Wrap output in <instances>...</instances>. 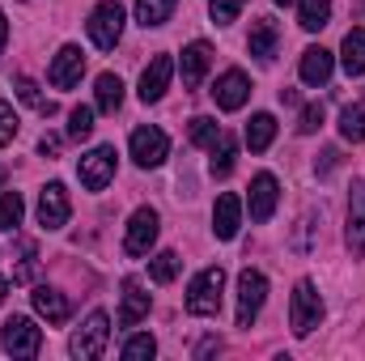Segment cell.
<instances>
[{
    "instance_id": "cell-1",
    "label": "cell",
    "mask_w": 365,
    "mask_h": 361,
    "mask_svg": "<svg viewBox=\"0 0 365 361\" xmlns=\"http://www.w3.org/2000/svg\"><path fill=\"white\" fill-rule=\"evenodd\" d=\"M323 315H327V306H323V298H319V289H314V280H297L293 285V298H289V327H293V336L297 340H306L319 323H323Z\"/></svg>"
},
{
    "instance_id": "cell-2",
    "label": "cell",
    "mask_w": 365,
    "mask_h": 361,
    "mask_svg": "<svg viewBox=\"0 0 365 361\" xmlns=\"http://www.w3.org/2000/svg\"><path fill=\"white\" fill-rule=\"evenodd\" d=\"M221 289H225V268H221V264L195 272L191 285H187V315H195V319L217 315V310H221Z\"/></svg>"
},
{
    "instance_id": "cell-3",
    "label": "cell",
    "mask_w": 365,
    "mask_h": 361,
    "mask_svg": "<svg viewBox=\"0 0 365 361\" xmlns=\"http://www.w3.org/2000/svg\"><path fill=\"white\" fill-rule=\"evenodd\" d=\"M106 340H110V315L106 310H93L90 319L73 332V340H68V353L81 361H93L106 353Z\"/></svg>"
},
{
    "instance_id": "cell-4",
    "label": "cell",
    "mask_w": 365,
    "mask_h": 361,
    "mask_svg": "<svg viewBox=\"0 0 365 361\" xmlns=\"http://www.w3.org/2000/svg\"><path fill=\"white\" fill-rule=\"evenodd\" d=\"M0 345H4L9 357H38V349H43V327H38L34 319H26V315H13V319L4 323V332H0Z\"/></svg>"
},
{
    "instance_id": "cell-5",
    "label": "cell",
    "mask_w": 365,
    "mask_h": 361,
    "mask_svg": "<svg viewBox=\"0 0 365 361\" xmlns=\"http://www.w3.org/2000/svg\"><path fill=\"white\" fill-rule=\"evenodd\" d=\"M268 302V276L255 268L238 272V327H251Z\"/></svg>"
},
{
    "instance_id": "cell-6",
    "label": "cell",
    "mask_w": 365,
    "mask_h": 361,
    "mask_svg": "<svg viewBox=\"0 0 365 361\" xmlns=\"http://www.w3.org/2000/svg\"><path fill=\"white\" fill-rule=\"evenodd\" d=\"M128 149H132V162L140 166V171H153V166H162L166 158H170V136L162 132V128H136L132 132V141H128Z\"/></svg>"
},
{
    "instance_id": "cell-7",
    "label": "cell",
    "mask_w": 365,
    "mask_h": 361,
    "mask_svg": "<svg viewBox=\"0 0 365 361\" xmlns=\"http://www.w3.org/2000/svg\"><path fill=\"white\" fill-rule=\"evenodd\" d=\"M158 230H162V217H158V208H136L132 217H128V234H123V251L128 255H149L153 251V243H158Z\"/></svg>"
},
{
    "instance_id": "cell-8",
    "label": "cell",
    "mask_w": 365,
    "mask_h": 361,
    "mask_svg": "<svg viewBox=\"0 0 365 361\" xmlns=\"http://www.w3.org/2000/svg\"><path fill=\"white\" fill-rule=\"evenodd\" d=\"M90 39L93 47H102V51H110L115 43H119V34H123V4L119 0H102L98 9L90 13Z\"/></svg>"
},
{
    "instance_id": "cell-9",
    "label": "cell",
    "mask_w": 365,
    "mask_h": 361,
    "mask_svg": "<svg viewBox=\"0 0 365 361\" xmlns=\"http://www.w3.org/2000/svg\"><path fill=\"white\" fill-rule=\"evenodd\" d=\"M68 213H73V204H68L64 183L51 179L38 191V225H43V230H64V225H68Z\"/></svg>"
},
{
    "instance_id": "cell-10",
    "label": "cell",
    "mask_w": 365,
    "mask_h": 361,
    "mask_svg": "<svg viewBox=\"0 0 365 361\" xmlns=\"http://www.w3.org/2000/svg\"><path fill=\"white\" fill-rule=\"evenodd\" d=\"M77 175H81V187H86V191H102L106 183L115 179V149H110V145H98V149H90V153L81 158Z\"/></svg>"
},
{
    "instance_id": "cell-11",
    "label": "cell",
    "mask_w": 365,
    "mask_h": 361,
    "mask_svg": "<svg viewBox=\"0 0 365 361\" xmlns=\"http://www.w3.org/2000/svg\"><path fill=\"white\" fill-rule=\"evenodd\" d=\"M81 73H86V51H81L77 43H68V47L56 51V60H51V68H47V81H51L56 90H73V86L81 81Z\"/></svg>"
},
{
    "instance_id": "cell-12",
    "label": "cell",
    "mask_w": 365,
    "mask_h": 361,
    "mask_svg": "<svg viewBox=\"0 0 365 361\" xmlns=\"http://www.w3.org/2000/svg\"><path fill=\"white\" fill-rule=\"evenodd\" d=\"M212 98H217L221 111H238V106H247V98H251V81H247V73H242V68H225V73L212 81Z\"/></svg>"
},
{
    "instance_id": "cell-13",
    "label": "cell",
    "mask_w": 365,
    "mask_h": 361,
    "mask_svg": "<svg viewBox=\"0 0 365 361\" xmlns=\"http://www.w3.org/2000/svg\"><path fill=\"white\" fill-rule=\"evenodd\" d=\"M238 230H242V200H238L234 191H225V195H217V204H212V234H217L221 243H230V238H238Z\"/></svg>"
},
{
    "instance_id": "cell-14",
    "label": "cell",
    "mask_w": 365,
    "mask_h": 361,
    "mask_svg": "<svg viewBox=\"0 0 365 361\" xmlns=\"http://www.w3.org/2000/svg\"><path fill=\"white\" fill-rule=\"evenodd\" d=\"M276 200H280V183L276 175H255L251 179V195H247V208H251V221H268L276 213Z\"/></svg>"
},
{
    "instance_id": "cell-15",
    "label": "cell",
    "mask_w": 365,
    "mask_h": 361,
    "mask_svg": "<svg viewBox=\"0 0 365 361\" xmlns=\"http://www.w3.org/2000/svg\"><path fill=\"white\" fill-rule=\"evenodd\" d=\"M208 68H212V47H208L204 39L187 43V47H182V60H179L182 86H187V90H195V86H200V81L208 77Z\"/></svg>"
},
{
    "instance_id": "cell-16",
    "label": "cell",
    "mask_w": 365,
    "mask_h": 361,
    "mask_svg": "<svg viewBox=\"0 0 365 361\" xmlns=\"http://www.w3.org/2000/svg\"><path fill=\"white\" fill-rule=\"evenodd\" d=\"M170 77H175V60L170 56H153L149 68L140 73V102H162V93L170 90Z\"/></svg>"
},
{
    "instance_id": "cell-17",
    "label": "cell",
    "mask_w": 365,
    "mask_h": 361,
    "mask_svg": "<svg viewBox=\"0 0 365 361\" xmlns=\"http://www.w3.org/2000/svg\"><path fill=\"white\" fill-rule=\"evenodd\" d=\"M344 243L353 255H365V179L353 183L349 195V225H344Z\"/></svg>"
},
{
    "instance_id": "cell-18",
    "label": "cell",
    "mask_w": 365,
    "mask_h": 361,
    "mask_svg": "<svg viewBox=\"0 0 365 361\" xmlns=\"http://www.w3.org/2000/svg\"><path fill=\"white\" fill-rule=\"evenodd\" d=\"M149 293H145V285L136 280V276H128L123 280V306H119V323L123 327H136V323H145L149 319Z\"/></svg>"
},
{
    "instance_id": "cell-19",
    "label": "cell",
    "mask_w": 365,
    "mask_h": 361,
    "mask_svg": "<svg viewBox=\"0 0 365 361\" xmlns=\"http://www.w3.org/2000/svg\"><path fill=\"white\" fill-rule=\"evenodd\" d=\"M247 47H251L255 60L272 64L276 47H280V26H276L272 17H255V21H251V39H247Z\"/></svg>"
},
{
    "instance_id": "cell-20",
    "label": "cell",
    "mask_w": 365,
    "mask_h": 361,
    "mask_svg": "<svg viewBox=\"0 0 365 361\" xmlns=\"http://www.w3.org/2000/svg\"><path fill=\"white\" fill-rule=\"evenodd\" d=\"M331 68H336V56H331L327 47H306V51H302L297 73H302L306 86H327V81H331Z\"/></svg>"
},
{
    "instance_id": "cell-21",
    "label": "cell",
    "mask_w": 365,
    "mask_h": 361,
    "mask_svg": "<svg viewBox=\"0 0 365 361\" xmlns=\"http://www.w3.org/2000/svg\"><path fill=\"white\" fill-rule=\"evenodd\" d=\"M30 302H34V310H38L47 323H68V315H73V302H68L60 289H51V285H38V289L30 293Z\"/></svg>"
},
{
    "instance_id": "cell-22",
    "label": "cell",
    "mask_w": 365,
    "mask_h": 361,
    "mask_svg": "<svg viewBox=\"0 0 365 361\" xmlns=\"http://www.w3.org/2000/svg\"><path fill=\"white\" fill-rule=\"evenodd\" d=\"M340 64L349 77H361L365 73V26H353L344 34V47H340Z\"/></svg>"
},
{
    "instance_id": "cell-23",
    "label": "cell",
    "mask_w": 365,
    "mask_h": 361,
    "mask_svg": "<svg viewBox=\"0 0 365 361\" xmlns=\"http://www.w3.org/2000/svg\"><path fill=\"white\" fill-rule=\"evenodd\" d=\"M93 102H98L102 115H115V111L123 106V81H119L115 73H102V77L93 81Z\"/></svg>"
},
{
    "instance_id": "cell-24",
    "label": "cell",
    "mask_w": 365,
    "mask_h": 361,
    "mask_svg": "<svg viewBox=\"0 0 365 361\" xmlns=\"http://www.w3.org/2000/svg\"><path fill=\"white\" fill-rule=\"evenodd\" d=\"M272 141H276V119L268 111L251 115V123H247V145H251V153H264Z\"/></svg>"
},
{
    "instance_id": "cell-25",
    "label": "cell",
    "mask_w": 365,
    "mask_h": 361,
    "mask_svg": "<svg viewBox=\"0 0 365 361\" xmlns=\"http://www.w3.org/2000/svg\"><path fill=\"white\" fill-rule=\"evenodd\" d=\"M331 21V0H297V26L302 30H323Z\"/></svg>"
},
{
    "instance_id": "cell-26",
    "label": "cell",
    "mask_w": 365,
    "mask_h": 361,
    "mask_svg": "<svg viewBox=\"0 0 365 361\" xmlns=\"http://www.w3.org/2000/svg\"><path fill=\"white\" fill-rule=\"evenodd\" d=\"M175 9H179V0H136V21L145 30H153V26H166Z\"/></svg>"
},
{
    "instance_id": "cell-27",
    "label": "cell",
    "mask_w": 365,
    "mask_h": 361,
    "mask_svg": "<svg viewBox=\"0 0 365 361\" xmlns=\"http://www.w3.org/2000/svg\"><path fill=\"white\" fill-rule=\"evenodd\" d=\"M234 158H238V141L230 132H221V141L212 145V179H230L234 175Z\"/></svg>"
},
{
    "instance_id": "cell-28",
    "label": "cell",
    "mask_w": 365,
    "mask_h": 361,
    "mask_svg": "<svg viewBox=\"0 0 365 361\" xmlns=\"http://www.w3.org/2000/svg\"><path fill=\"white\" fill-rule=\"evenodd\" d=\"M221 123L217 119H208V115H195L191 123H187V136H191V145H200V149H212L217 141H221Z\"/></svg>"
},
{
    "instance_id": "cell-29",
    "label": "cell",
    "mask_w": 365,
    "mask_h": 361,
    "mask_svg": "<svg viewBox=\"0 0 365 361\" xmlns=\"http://www.w3.org/2000/svg\"><path fill=\"white\" fill-rule=\"evenodd\" d=\"M21 213H26V200L17 191H0V234L17 230L21 225Z\"/></svg>"
},
{
    "instance_id": "cell-30",
    "label": "cell",
    "mask_w": 365,
    "mask_h": 361,
    "mask_svg": "<svg viewBox=\"0 0 365 361\" xmlns=\"http://www.w3.org/2000/svg\"><path fill=\"white\" fill-rule=\"evenodd\" d=\"M340 136L353 141V145H361L365 141V106H344L340 111Z\"/></svg>"
},
{
    "instance_id": "cell-31",
    "label": "cell",
    "mask_w": 365,
    "mask_h": 361,
    "mask_svg": "<svg viewBox=\"0 0 365 361\" xmlns=\"http://www.w3.org/2000/svg\"><path fill=\"white\" fill-rule=\"evenodd\" d=\"M13 90H17V98H21L26 106H34L38 115H56V102H51V98H43L38 86H34L30 77H17V86H13Z\"/></svg>"
},
{
    "instance_id": "cell-32",
    "label": "cell",
    "mask_w": 365,
    "mask_h": 361,
    "mask_svg": "<svg viewBox=\"0 0 365 361\" xmlns=\"http://www.w3.org/2000/svg\"><path fill=\"white\" fill-rule=\"evenodd\" d=\"M179 268H182L179 251H162V255H153V264H149V276H153L158 285H170V280L179 276Z\"/></svg>"
},
{
    "instance_id": "cell-33",
    "label": "cell",
    "mask_w": 365,
    "mask_h": 361,
    "mask_svg": "<svg viewBox=\"0 0 365 361\" xmlns=\"http://www.w3.org/2000/svg\"><path fill=\"white\" fill-rule=\"evenodd\" d=\"M153 353H158V340H153L149 332H136V336L123 345V357L128 361H149Z\"/></svg>"
},
{
    "instance_id": "cell-34",
    "label": "cell",
    "mask_w": 365,
    "mask_h": 361,
    "mask_svg": "<svg viewBox=\"0 0 365 361\" xmlns=\"http://www.w3.org/2000/svg\"><path fill=\"white\" fill-rule=\"evenodd\" d=\"M93 132V106H73V115H68V136L73 141H86Z\"/></svg>"
},
{
    "instance_id": "cell-35",
    "label": "cell",
    "mask_w": 365,
    "mask_h": 361,
    "mask_svg": "<svg viewBox=\"0 0 365 361\" xmlns=\"http://www.w3.org/2000/svg\"><path fill=\"white\" fill-rule=\"evenodd\" d=\"M242 9H247V0H208V13H212L217 26H230Z\"/></svg>"
},
{
    "instance_id": "cell-36",
    "label": "cell",
    "mask_w": 365,
    "mask_h": 361,
    "mask_svg": "<svg viewBox=\"0 0 365 361\" xmlns=\"http://www.w3.org/2000/svg\"><path fill=\"white\" fill-rule=\"evenodd\" d=\"M319 128H323V102L302 106V115H297V132H302V136H314Z\"/></svg>"
},
{
    "instance_id": "cell-37",
    "label": "cell",
    "mask_w": 365,
    "mask_h": 361,
    "mask_svg": "<svg viewBox=\"0 0 365 361\" xmlns=\"http://www.w3.org/2000/svg\"><path fill=\"white\" fill-rule=\"evenodd\" d=\"M13 136H17V111H13V106L0 98V149H4Z\"/></svg>"
},
{
    "instance_id": "cell-38",
    "label": "cell",
    "mask_w": 365,
    "mask_h": 361,
    "mask_svg": "<svg viewBox=\"0 0 365 361\" xmlns=\"http://www.w3.org/2000/svg\"><path fill=\"white\" fill-rule=\"evenodd\" d=\"M21 255L26 260H21V268L13 272V280H34V268H38L34 264V243H21Z\"/></svg>"
},
{
    "instance_id": "cell-39",
    "label": "cell",
    "mask_w": 365,
    "mask_h": 361,
    "mask_svg": "<svg viewBox=\"0 0 365 361\" xmlns=\"http://www.w3.org/2000/svg\"><path fill=\"white\" fill-rule=\"evenodd\" d=\"M60 145H64V141H60L56 132H47V136L38 141V153H43V158H56V153H60Z\"/></svg>"
},
{
    "instance_id": "cell-40",
    "label": "cell",
    "mask_w": 365,
    "mask_h": 361,
    "mask_svg": "<svg viewBox=\"0 0 365 361\" xmlns=\"http://www.w3.org/2000/svg\"><path fill=\"white\" fill-rule=\"evenodd\" d=\"M336 158H340V153H336V149H327V153H323V162H314V171H319V175H327V171L336 166Z\"/></svg>"
},
{
    "instance_id": "cell-41",
    "label": "cell",
    "mask_w": 365,
    "mask_h": 361,
    "mask_svg": "<svg viewBox=\"0 0 365 361\" xmlns=\"http://www.w3.org/2000/svg\"><path fill=\"white\" fill-rule=\"evenodd\" d=\"M4 43H9V17L0 13V51H4Z\"/></svg>"
},
{
    "instance_id": "cell-42",
    "label": "cell",
    "mask_w": 365,
    "mask_h": 361,
    "mask_svg": "<svg viewBox=\"0 0 365 361\" xmlns=\"http://www.w3.org/2000/svg\"><path fill=\"white\" fill-rule=\"evenodd\" d=\"M4 298H9V280L0 276V306H4Z\"/></svg>"
},
{
    "instance_id": "cell-43",
    "label": "cell",
    "mask_w": 365,
    "mask_h": 361,
    "mask_svg": "<svg viewBox=\"0 0 365 361\" xmlns=\"http://www.w3.org/2000/svg\"><path fill=\"white\" fill-rule=\"evenodd\" d=\"M272 4H280V9H289V4H297V0H272Z\"/></svg>"
},
{
    "instance_id": "cell-44",
    "label": "cell",
    "mask_w": 365,
    "mask_h": 361,
    "mask_svg": "<svg viewBox=\"0 0 365 361\" xmlns=\"http://www.w3.org/2000/svg\"><path fill=\"white\" fill-rule=\"evenodd\" d=\"M0 187H4V166H0Z\"/></svg>"
}]
</instances>
